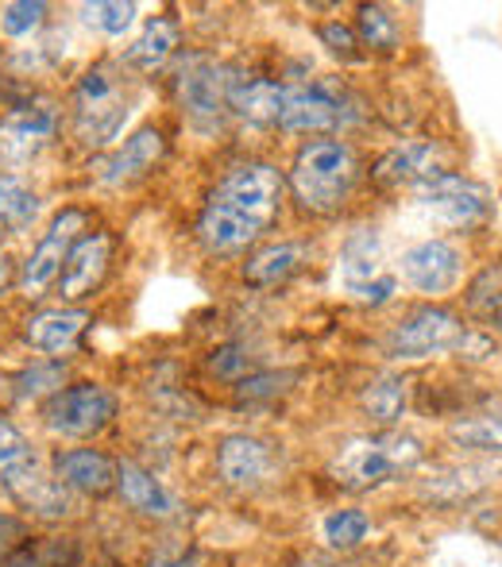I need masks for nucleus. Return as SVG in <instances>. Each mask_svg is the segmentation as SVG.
Instances as JSON below:
<instances>
[{"label": "nucleus", "instance_id": "obj_1", "mask_svg": "<svg viewBox=\"0 0 502 567\" xmlns=\"http://www.w3.org/2000/svg\"><path fill=\"white\" fill-rule=\"evenodd\" d=\"M286 174L270 163H240L209 189L194 236L209 255L248 251L283 213Z\"/></svg>", "mask_w": 502, "mask_h": 567}, {"label": "nucleus", "instance_id": "obj_2", "mask_svg": "<svg viewBox=\"0 0 502 567\" xmlns=\"http://www.w3.org/2000/svg\"><path fill=\"white\" fill-rule=\"evenodd\" d=\"M356 182H360V155L345 140H306L294 155V166L286 174L290 197L309 217H332L348 205Z\"/></svg>", "mask_w": 502, "mask_h": 567}, {"label": "nucleus", "instance_id": "obj_3", "mask_svg": "<svg viewBox=\"0 0 502 567\" xmlns=\"http://www.w3.org/2000/svg\"><path fill=\"white\" fill-rule=\"evenodd\" d=\"M127 113H132V85L124 66L113 59L93 62L70 90V135L90 151L109 147L124 132Z\"/></svg>", "mask_w": 502, "mask_h": 567}, {"label": "nucleus", "instance_id": "obj_4", "mask_svg": "<svg viewBox=\"0 0 502 567\" xmlns=\"http://www.w3.org/2000/svg\"><path fill=\"white\" fill-rule=\"evenodd\" d=\"M421 460H426L421 441L398 433V429H390V433H363V436L345 441L332 452L329 475H332V483L345 486V491L363 494V491H379V486L413 475Z\"/></svg>", "mask_w": 502, "mask_h": 567}, {"label": "nucleus", "instance_id": "obj_5", "mask_svg": "<svg viewBox=\"0 0 502 567\" xmlns=\"http://www.w3.org/2000/svg\"><path fill=\"white\" fill-rule=\"evenodd\" d=\"M116 394L105 386V382H66L62 390H54L43 405H39V417H43V429L59 441H93L101 436L109 425L116 421Z\"/></svg>", "mask_w": 502, "mask_h": 567}, {"label": "nucleus", "instance_id": "obj_6", "mask_svg": "<svg viewBox=\"0 0 502 567\" xmlns=\"http://www.w3.org/2000/svg\"><path fill=\"white\" fill-rule=\"evenodd\" d=\"M228 74L233 66L217 62L213 54H186L174 74V97H178L182 116L202 135H217L228 120Z\"/></svg>", "mask_w": 502, "mask_h": 567}, {"label": "nucleus", "instance_id": "obj_7", "mask_svg": "<svg viewBox=\"0 0 502 567\" xmlns=\"http://www.w3.org/2000/svg\"><path fill=\"white\" fill-rule=\"evenodd\" d=\"M85 228H90V213L78 209V205H66V209L54 213V217L47 220V228L39 231L35 244H31V251L23 255L16 290H20L28 301L47 298V293L54 290V282H59L70 247L85 236Z\"/></svg>", "mask_w": 502, "mask_h": 567}, {"label": "nucleus", "instance_id": "obj_8", "mask_svg": "<svg viewBox=\"0 0 502 567\" xmlns=\"http://www.w3.org/2000/svg\"><path fill=\"white\" fill-rule=\"evenodd\" d=\"M356 120V105L345 85L332 82H294L283 90V113L278 127L286 135H329Z\"/></svg>", "mask_w": 502, "mask_h": 567}, {"label": "nucleus", "instance_id": "obj_9", "mask_svg": "<svg viewBox=\"0 0 502 567\" xmlns=\"http://www.w3.org/2000/svg\"><path fill=\"white\" fill-rule=\"evenodd\" d=\"M62 132V109L54 101H23L0 116V171L20 174L54 147Z\"/></svg>", "mask_w": 502, "mask_h": 567}, {"label": "nucleus", "instance_id": "obj_10", "mask_svg": "<svg viewBox=\"0 0 502 567\" xmlns=\"http://www.w3.org/2000/svg\"><path fill=\"white\" fill-rule=\"evenodd\" d=\"M340 286L352 301H363V306H387L398 293V278L387 270L382 262V239L376 225H360L345 236L340 244Z\"/></svg>", "mask_w": 502, "mask_h": 567}, {"label": "nucleus", "instance_id": "obj_11", "mask_svg": "<svg viewBox=\"0 0 502 567\" xmlns=\"http://www.w3.org/2000/svg\"><path fill=\"white\" fill-rule=\"evenodd\" d=\"M468 324L441 306H418L387 332L390 359H429V355H460L468 340Z\"/></svg>", "mask_w": 502, "mask_h": 567}, {"label": "nucleus", "instance_id": "obj_12", "mask_svg": "<svg viewBox=\"0 0 502 567\" xmlns=\"http://www.w3.org/2000/svg\"><path fill=\"white\" fill-rule=\"evenodd\" d=\"M413 205L421 213L437 220L444 228H475L488 220L491 213V197L480 182L464 178V174H452V171H437L433 178L418 182L413 186Z\"/></svg>", "mask_w": 502, "mask_h": 567}, {"label": "nucleus", "instance_id": "obj_13", "mask_svg": "<svg viewBox=\"0 0 502 567\" xmlns=\"http://www.w3.org/2000/svg\"><path fill=\"white\" fill-rule=\"evenodd\" d=\"M283 475V452L275 441L255 433H228L217 444V478L228 491L259 494Z\"/></svg>", "mask_w": 502, "mask_h": 567}, {"label": "nucleus", "instance_id": "obj_14", "mask_svg": "<svg viewBox=\"0 0 502 567\" xmlns=\"http://www.w3.org/2000/svg\"><path fill=\"white\" fill-rule=\"evenodd\" d=\"M113 255H116V236L109 228L85 231L74 247H70L66 262H62V275L54 282V298L59 306H82L93 293L105 286L109 270H113Z\"/></svg>", "mask_w": 502, "mask_h": 567}, {"label": "nucleus", "instance_id": "obj_15", "mask_svg": "<svg viewBox=\"0 0 502 567\" xmlns=\"http://www.w3.org/2000/svg\"><path fill=\"white\" fill-rule=\"evenodd\" d=\"M0 491H4V498L12 502L16 509H23L28 517L47 522V525L70 522V517L78 514V502H82L51 475V467H47L43 460L28 463V467H20L8 478H0Z\"/></svg>", "mask_w": 502, "mask_h": 567}, {"label": "nucleus", "instance_id": "obj_16", "mask_svg": "<svg viewBox=\"0 0 502 567\" xmlns=\"http://www.w3.org/2000/svg\"><path fill=\"white\" fill-rule=\"evenodd\" d=\"M460 275H464V255L449 239H421V244L406 247L402 259H398V278L410 290L429 293V298L457 290Z\"/></svg>", "mask_w": 502, "mask_h": 567}, {"label": "nucleus", "instance_id": "obj_17", "mask_svg": "<svg viewBox=\"0 0 502 567\" xmlns=\"http://www.w3.org/2000/svg\"><path fill=\"white\" fill-rule=\"evenodd\" d=\"M47 467L74 498H109L116 491V460L109 452L93 449V444L54 449Z\"/></svg>", "mask_w": 502, "mask_h": 567}, {"label": "nucleus", "instance_id": "obj_18", "mask_svg": "<svg viewBox=\"0 0 502 567\" xmlns=\"http://www.w3.org/2000/svg\"><path fill=\"white\" fill-rule=\"evenodd\" d=\"M90 321H93L90 309L82 306H43L23 317L20 337L28 348L43 351V359H66L78 351Z\"/></svg>", "mask_w": 502, "mask_h": 567}, {"label": "nucleus", "instance_id": "obj_19", "mask_svg": "<svg viewBox=\"0 0 502 567\" xmlns=\"http://www.w3.org/2000/svg\"><path fill=\"white\" fill-rule=\"evenodd\" d=\"M166 155V135L158 127H140L124 140V147H116L105 163L98 166V182L109 189H124L143 182Z\"/></svg>", "mask_w": 502, "mask_h": 567}, {"label": "nucleus", "instance_id": "obj_20", "mask_svg": "<svg viewBox=\"0 0 502 567\" xmlns=\"http://www.w3.org/2000/svg\"><path fill=\"white\" fill-rule=\"evenodd\" d=\"M116 494L135 517L171 522L178 514V498L163 486V478L135 460H116Z\"/></svg>", "mask_w": 502, "mask_h": 567}, {"label": "nucleus", "instance_id": "obj_21", "mask_svg": "<svg viewBox=\"0 0 502 567\" xmlns=\"http://www.w3.org/2000/svg\"><path fill=\"white\" fill-rule=\"evenodd\" d=\"M283 90V82L244 74V70L233 66V74H228V116H236L248 127H278Z\"/></svg>", "mask_w": 502, "mask_h": 567}, {"label": "nucleus", "instance_id": "obj_22", "mask_svg": "<svg viewBox=\"0 0 502 567\" xmlns=\"http://www.w3.org/2000/svg\"><path fill=\"white\" fill-rule=\"evenodd\" d=\"M499 475V463H444L429 478H421V498L433 502V506H460V502H472L480 491H488Z\"/></svg>", "mask_w": 502, "mask_h": 567}, {"label": "nucleus", "instance_id": "obj_23", "mask_svg": "<svg viewBox=\"0 0 502 567\" xmlns=\"http://www.w3.org/2000/svg\"><path fill=\"white\" fill-rule=\"evenodd\" d=\"M437 171H441V147L426 140H406L379 158L371 178H376V186L382 189H402V186L413 189L418 182L433 178Z\"/></svg>", "mask_w": 502, "mask_h": 567}, {"label": "nucleus", "instance_id": "obj_24", "mask_svg": "<svg viewBox=\"0 0 502 567\" xmlns=\"http://www.w3.org/2000/svg\"><path fill=\"white\" fill-rule=\"evenodd\" d=\"M178 43H182L178 23H174L171 16H151L140 35L124 47L121 66L135 70V74H155V70H163L166 62L178 54Z\"/></svg>", "mask_w": 502, "mask_h": 567}, {"label": "nucleus", "instance_id": "obj_25", "mask_svg": "<svg viewBox=\"0 0 502 567\" xmlns=\"http://www.w3.org/2000/svg\"><path fill=\"white\" fill-rule=\"evenodd\" d=\"M309 255H314V247L301 244V239H278V244H267L248 255V262H244V282L259 286V290L283 286L286 278H294L301 267H306Z\"/></svg>", "mask_w": 502, "mask_h": 567}, {"label": "nucleus", "instance_id": "obj_26", "mask_svg": "<svg viewBox=\"0 0 502 567\" xmlns=\"http://www.w3.org/2000/svg\"><path fill=\"white\" fill-rule=\"evenodd\" d=\"M406 405H410V386L398 374H382V379L368 382L360 394V410L376 425V433H390V429L402 425Z\"/></svg>", "mask_w": 502, "mask_h": 567}, {"label": "nucleus", "instance_id": "obj_27", "mask_svg": "<svg viewBox=\"0 0 502 567\" xmlns=\"http://www.w3.org/2000/svg\"><path fill=\"white\" fill-rule=\"evenodd\" d=\"M43 213V197L12 171H0V228H8L12 236L28 231Z\"/></svg>", "mask_w": 502, "mask_h": 567}, {"label": "nucleus", "instance_id": "obj_28", "mask_svg": "<svg viewBox=\"0 0 502 567\" xmlns=\"http://www.w3.org/2000/svg\"><path fill=\"white\" fill-rule=\"evenodd\" d=\"M8 386H12V398L20 405H28V402L43 405L54 390L66 386V359H35L31 367L16 371Z\"/></svg>", "mask_w": 502, "mask_h": 567}, {"label": "nucleus", "instance_id": "obj_29", "mask_svg": "<svg viewBox=\"0 0 502 567\" xmlns=\"http://www.w3.org/2000/svg\"><path fill=\"white\" fill-rule=\"evenodd\" d=\"M371 533V517L363 509H332L329 517L321 522V537L332 553H356V548L368 540Z\"/></svg>", "mask_w": 502, "mask_h": 567}, {"label": "nucleus", "instance_id": "obj_30", "mask_svg": "<svg viewBox=\"0 0 502 567\" xmlns=\"http://www.w3.org/2000/svg\"><path fill=\"white\" fill-rule=\"evenodd\" d=\"M356 39H360L363 47H371V51H395L398 39H402V28H398V20L390 16V8L382 4H360L356 8Z\"/></svg>", "mask_w": 502, "mask_h": 567}, {"label": "nucleus", "instance_id": "obj_31", "mask_svg": "<svg viewBox=\"0 0 502 567\" xmlns=\"http://www.w3.org/2000/svg\"><path fill=\"white\" fill-rule=\"evenodd\" d=\"M449 441L460 444V449L488 452V455L502 452V413H475V417L457 421L449 429Z\"/></svg>", "mask_w": 502, "mask_h": 567}, {"label": "nucleus", "instance_id": "obj_32", "mask_svg": "<svg viewBox=\"0 0 502 567\" xmlns=\"http://www.w3.org/2000/svg\"><path fill=\"white\" fill-rule=\"evenodd\" d=\"M78 16L98 35L121 39L135 23V4H124V0H85V4H78Z\"/></svg>", "mask_w": 502, "mask_h": 567}, {"label": "nucleus", "instance_id": "obj_33", "mask_svg": "<svg viewBox=\"0 0 502 567\" xmlns=\"http://www.w3.org/2000/svg\"><path fill=\"white\" fill-rule=\"evenodd\" d=\"M47 16H51V4H43V0H8V4H0V35L28 39L47 28Z\"/></svg>", "mask_w": 502, "mask_h": 567}, {"label": "nucleus", "instance_id": "obj_34", "mask_svg": "<svg viewBox=\"0 0 502 567\" xmlns=\"http://www.w3.org/2000/svg\"><path fill=\"white\" fill-rule=\"evenodd\" d=\"M39 452L35 444L28 441V433H23L20 425H12L8 417H0V478H8L12 471L28 467V463H35Z\"/></svg>", "mask_w": 502, "mask_h": 567}, {"label": "nucleus", "instance_id": "obj_35", "mask_svg": "<svg viewBox=\"0 0 502 567\" xmlns=\"http://www.w3.org/2000/svg\"><path fill=\"white\" fill-rule=\"evenodd\" d=\"M468 309L483 317H495V321L502 317V262L475 275V282L468 286Z\"/></svg>", "mask_w": 502, "mask_h": 567}, {"label": "nucleus", "instance_id": "obj_36", "mask_svg": "<svg viewBox=\"0 0 502 567\" xmlns=\"http://www.w3.org/2000/svg\"><path fill=\"white\" fill-rule=\"evenodd\" d=\"M294 382V374H275V371H255L248 379L236 382V398H240L244 405H255V402H267V398H278L286 386Z\"/></svg>", "mask_w": 502, "mask_h": 567}, {"label": "nucleus", "instance_id": "obj_37", "mask_svg": "<svg viewBox=\"0 0 502 567\" xmlns=\"http://www.w3.org/2000/svg\"><path fill=\"white\" fill-rule=\"evenodd\" d=\"M31 540V522L23 514H12V509L0 506V567L12 560L23 545Z\"/></svg>", "mask_w": 502, "mask_h": 567}, {"label": "nucleus", "instance_id": "obj_38", "mask_svg": "<svg viewBox=\"0 0 502 567\" xmlns=\"http://www.w3.org/2000/svg\"><path fill=\"white\" fill-rule=\"evenodd\" d=\"M209 371L221 374V379H228V382H240V379H248V374H255V363L244 355V348L225 343V348H217L209 355Z\"/></svg>", "mask_w": 502, "mask_h": 567}, {"label": "nucleus", "instance_id": "obj_39", "mask_svg": "<svg viewBox=\"0 0 502 567\" xmlns=\"http://www.w3.org/2000/svg\"><path fill=\"white\" fill-rule=\"evenodd\" d=\"M321 43L329 47V54H337L340 62H356L360 59V39H356V31L348 28V23L332 20V23H321Z\"/></svg>", "mask_w": 502, "mask_h": 567}, {"label": "nucleus", "instance_id": "obj_40", "mask_svg": "<svg viewBox=\"0 0 502 567\" xmlns=\"http://www.w3.org/2000/svg\"><path fill=\"white\" fill-rule=\"evenodd\" d=\"M16 278H20V262L0 247V298H8L16 290Z\"/></svg>", "mask_w": 502, "mask_h": 567}, {"label": "nucleus", "instance_id": "obj_41", "mask_svg": "<svg viewBox=\"0 0 502 567\" xmlns=\"http://www.w3.org/2000/svg\"><path fill=\"white\" fill-rule=\"evenodd\" d=\"M147 567H189V556L186 553H171V548H158V553L147 560Z\"/></svg>", "mask_w": 502, "mask_h": 567}, {"label": "nucleus", "instance_id": "obj_42", "mask_svg": "<svg viewBox=\"0 0 502 567\" xmlns=\"http://www.w3.org/2000/svg\"><path fill=\"white\" fill-rule=\"evenodd\" d=\"M290 567H345V564L332 560V556H298Z\"/></svg>", "mask_w": 502, "mask_h": 567}, {"label": "nucleus", "instance_id": "obj_43", "mask_svg": "<svg viewBox=\"0 0 502 567\" xmlns=\"http://www.w3.org/2000/svg\"><path fill=\"white\" fill-rule=\"evenodd\" d=\"M499 329H502V317H499Z\"/></svg>", "mask_w": 502, "mask_h": 567}]
</instances>
